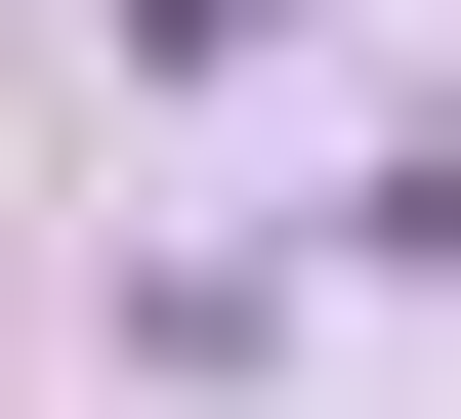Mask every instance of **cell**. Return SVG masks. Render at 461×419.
<instances>
[{
	"label": "cell",
	"instance_id": "cell-1",
	"mask_svg": "<svg viewBox=\"0 0 461 419\" xmlns=\"http://www.w3.org/2000/svg\"><path fill=\"white\" fill-rule=\"evenodd\" d=\"M210 42H294V0H126V84H210Z\"/></svg>",
	"mask_w": 461,
	"mask_h": 419
}]
</instances>
